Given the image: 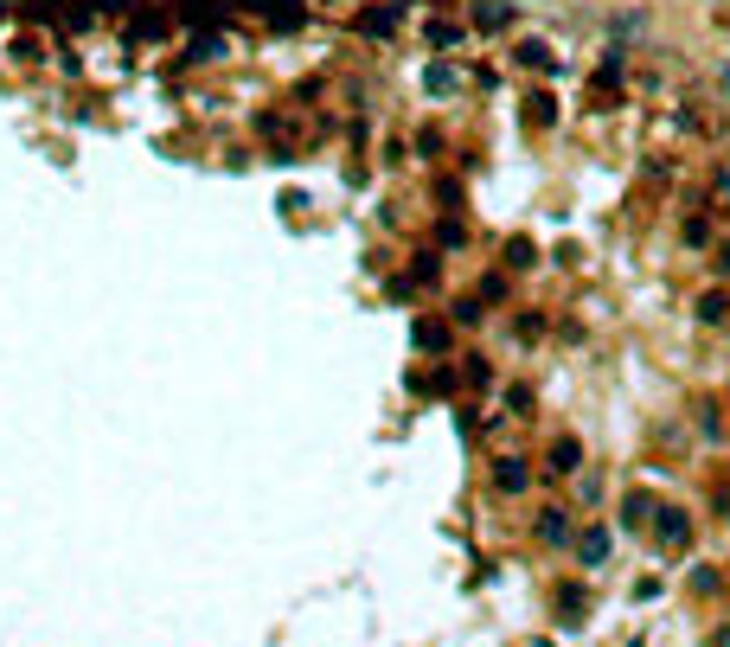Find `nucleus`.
Instances as JSON below:
<instances>
[{"label": "nucleus", "mask_w": 730, "mask_h": 647, "mask_svg": "<svg viewBox=\"0 0 730 647\" xmlns=\"http://www.w3.org/2000/svg\"><path fill=\"white\" fill-rule=\"evenodd\" d=\"M576 551H583V564H603V551H609V545H603V532H583V539H576Z\"/></svg>", "instance_id": "obj_1"}]
</instances>
